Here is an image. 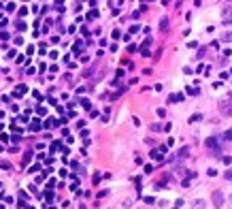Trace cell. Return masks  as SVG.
Returning a JSON list of instances; mask_svg holds the SVG:
<instances>
[{
	"instance_id": "1",
	"label": "cell",
	"mask_w": 232,
	"mask_h": 209,
	"mask_svg": "<svg viewBox=\"0 0 232 209\" xmlns=\"http://www.w3.org/2000/svg\"><path fill=\"white\" fill-rule=\"evenodd\" d=\"M204 145L211 149L215 156H219V154H221V149H219V137H209L206 141H204Z\"/></svg>"
},
{
	"instance_id": "2",
	"label": "cell",
	"mask_w": 232,
	"mask_h": 209,
	"mask_svg": "<svg viewBox=\"0 0 232 209\" xmlns=\"http://www.w3.org/2000/svg\"><path fill=\"white\" fill-rule=\"evenodd\" d=\"M219 109H221V113L226 115V118H230V115H232V92L228 94V98H226V100H221V103H219Z\"/></svg>"
},
{
	"instance_id": "3",
	"label": "cell",
	"mask_w": 232,
	"mask_h": 209,
	"mask_svg": "<svg viewBox=\"0 0 232 209\" xmlns=\"http://www.w3.org/2000/svg\"><path fill=\"white\" fill-rule=\"evenodd\" d=\"M213 205H215V207H221V205H224V192H221V190H215V192H213Z\"/></svg>"
},
{
	"instance_id": "4",
	"label": "cell",
	"mask_w": 232,
	"mask_h": 209,
	"mask_svg": "<svg viewBox=\"0 0 232 209\" xmlns=\"http://www.w3.org/2000/svg\"><path fill=\"white\" fill-rule=\"evenodd\" d=\"M26 92H28V85H24V83L17 85V88H15V92H13V98H21V96L26 94Z\"/></svg>"
},
{
	"instance_id": "5",
	"label": "cell",
	"mask_w": 232,
	"mask_h": 209,
	"mask_svg": "<svg viewBox=\"0 0 232 209\" xmlns=\"http://www.w3.org/2000/svg\"><path fill=\"white\" fill-rule=\"evenodd\" d=\"M30 162H32V149H28V152L24 154V158H21V167L26 169V167L30 164Z\"/></svg>"
},
{
	"instance_id": "6",
	"label": "cell",
	"mask_w": 232,
	"mask_h": 209,
	"mask_svg": "<svg viewBox=\"0 0 232 209\" xmlns=\"http://www.w3.org/2000/svg\"><path fill=\"white\" fill-rule=\"evenodd\" d=\"M56 126H60V120H53V118L45 120V124H43V128H56Z\"/></svg>"
},
{
	"instance_id": "7",
	"label": "cell",
	"mask_w": 232,
	"mask_h": 209,
	"mask_svg": "<svg viewBox=\"0 0 232 209\" xmlns=\"http://www.w3.org/2000/svg\"><path fill=\"white\" fill-rule=\"evenodd\" d=\"M43 128V124H41V120H34V122H30V130L32 132H38Z\"/></svg>"
},
{
	"instance_id": "8",
	"label": "cell",
	"mask_w": 232,
	"mask_h": 209,
	"mask_svg": "<svg viewBox=\"0 0 232 209\" xmlns=\"http://www.w3.org/2000/svg\"><path fill=\"white\" fill-rule=\"evenodd\" d=\"M15 28H17L19 32H24V30L28 28V24H26V21H24V19H17V24H15Z\"/></svg>"
},
{
	"instance_id": "9",
	"label": "cell",
	"mask_w": 232,
	"mask_h": 209,
	"mask_svg": "<svg viewBox=\"0 0 232 209\" xmlns=\"http://www.w3.org/2000/svg\"><path fill=\"white\" fill-rule=\"evenodd\" d=\"M49 149H51V154H56V152H58V149H64V147H62V141H53V143H51V147H49Z\"/></svg>"
},
{
	"instance_id": "10",
	"label": "cell",
	"mask_w": 232,
	"mask_h": 209,
	"mask_svg": "<svg viewBox=\"0 0 232 209\" xmlns=\"http://www.w3.org/2000/svg\"><path fill=\"white\" fill-rule=\"evenodd\" d=\"M160 30H164V32L168 30V17H162L160 19Z\"/></svg>"
},
{
	"instance_id": "11",
	"label": "cell",
	"mask_w": 232,
	"mask_h": 209,
	"mask_svg": "<svg viewBox=\"0 0 232 209\" xmlns=\"http://www.w3.org/2000/svg\"><path fill=\"white\" fill-rule=\"evenodd\" d=\"M185 92H188V94H192V96L200 94V90H198V88H194V85H188V88H185Z\"/></svg>"
},
{
	"instance_id": "12",
	"label": "cell",
	"mask_w": 232,
	"mask_h": 209,
	"mask_svg": "<svg viewBox=\"0 0 232 209\" xmlns=\"http://www.w3.org/2000/svg\"><path fill=\"white\" fill-rule=\"evenodd\" d=\"M179 100H183V94H170L168 96V103H179Z\"/></svg>"
},
{
	"instance_id": "13",
	"label": "cell",
	"mask_w": 232,
	"mask_h": 209,
	"mask_svg": "<svg viewBox=\"0 0 232 209\" xmlns=\"http://www.w3.org/2000/svg\"><path fill=\"white\" fill-rule=\"evenodd\" d=\"M43 196H45V201H47V203L53 201V192H51V190H45V194H41V198H43Z\"/></svg>"
},
{
	"instance_id": "14",
	"label": "cell",
	"mask_w": 232,
	"mask_h": 209,
	"mask_svg": "<svg viewBox=\"0 0 232 209\" xmlns=\"http://www.w3.org/2000/svg\"><path fill=\"white\" fill-rule=\"evenodd\" d=\"M188 154H190V147H181V149H179V154H177L175 158H185Z\"/></svg>"
},
{
	"instance_id": "15",
	"label": "cell",
	"mask_w": 232,
	"mask_h": 209,
	"mask_svg": "<svg viewBox=\"0 0 232 209\" xmlns=\"http://www.w3.org/2000/svg\"><path fill=\"white\" fill-rule=\"evenodd\" d=\"M151 43H153V38H151V36H147V38H145V43L141 45V47H143V49H149V45H151Z\"/></svg>"
},
{
	"instance_id": "16",
	"label": "cell",
	"mask_w": 232,
	"mask_h": 209,
	"mask_svg": "<svg viewBox=\"0 0 232 209\" xmlns=\"http://www.w3.org/2000/svg\"><path fill=\"white\" fill-rule=\"evenodd\" d=\"M221 139H224V141H232V130H226V132L221 134Z\"/></svg>"
},
{
	"instance_id": "17",
	"label": "cell",
	"mask_w": 232,
	"mask_h": 209,
	"mask_svg": "<svg viewBox=\"0 0 232 209\" xmlns=\"http://www.w3.org/2000/svg\"><path fill=\"white\" fill-rule=\"evenodd\" d=\"M221 41H224V43H232V32H226V34L221 36Z\"/></svg>"
},
{
	"instance_id": "18",
	"label": "cell",
	"mask_w": 232,
	"mask_h": 209,
	"mask_svg": "<svg viewBox=\"0 0 232 209\" xmlns=\"http://www.w3.org/2000/svg\"><path fill=\"white\" fill-rule=\"evenodd\" d=\"M198 120H202V115H200V113H194L192 118H190V124H194V122H198Z\"/></svg>"
},
{
	"instance_id": "19",
	"label": "cell",
	"mask_w": 232,
	"mask_h": 209,
	"mask_svg": "<svg viewBox=\"0 0 232 209\" xmlns=\"http://www.w3.org/2000/svg\"><path fill=\"white\" fill-rule=\"evenodd\" d=\"M81 107H83V109H92V103H89L87 98H83V100H81Z\"/></svg>"
},
{
	"instance_id": "20",
	"label": "cell",
	"mask_w": 232,
	"mask_h": 209,
	"mask_svg": "<svg viewBox=\"0 0 232 209\" xmlns=\"http://www.w3.org/2000/svg\"><path fill=\"white\" fill-rule=\"evenodd\" d=\"M192 207H194V209H202V207H204V201H194Z\"/></svg>"
},
{
	"instance_id": "21",
	"label": "cell",
	"mask_w": 232,
	"mask_h": 209,
	"mask_svg": "<svg viewBox=\"0 0 232 209\" xmlns=\"http://www.w3.org/2000/svg\"><path fill=\"white\" fill-rule=\"evenodd\" d=\"M53 9H56V11H58V13H64V11H66V7H64V5H60V2H58V5H56V7H53Z\"/></svg>"
},
{
	"instance_id": "22",
	"label": "cell",
	"mask_w": 232,
	"mask_h": 209,
	"mask_svg": "<svg viewBox=\"0 0 232 209\" xmlns=\"http://www.w3.org/2000/svg\"><path fill=\"white\" fill-rule=\"evenodd\" d=\"M0 41H9V32H5V30H0Z\"/></svg>"
},
{
	"instance_id": "23",
	"label": "cell",
	"mask_w": 232,
	"mask_h": 209,
	"mask_svg": "<svg viewBox=\"0 0 232 209\" xmlns=\"http://www.w3.org/2000/svg\"><path fill=\"white\" fill-rule=\"evenodd\" d=\"M158 115H160V118H166V109L160 107V109H158Z\"/></svg>"
},
{
	"instance_id": "24",
	"label": "cell",
	"mask_w": 232,
	"mask_h": 209,
	"mask_svg": "<svg viewBox=\"0 0 232 209\" xmlns=\"http://www.w3.org/2000/svg\"><path fill=\"white\" fill-rule=\"evenodd\" d=\"M162 130H164V132H170V130H173V124H164V126H162Z\"/></svg>"
},
{
	"instance_id": "25",
	"label": "cell",
	"mask_w": 232,
	"mask_h": 209,
	"mask_svg": "<svg viewBox=\"0 0 232 209\" xmlns=\"http://www.w3.org/2000/svg\"><path fill=\"white\" fill-rule=\"evenodd\" d=\"M151 130H153V132H160L162 126H160V124H151Z\"/></svg>"
},
{
	"instance_id": "26",
	"label": "cell",
	"mask_w": 232,
	"mask_h": 209,
	"mask_svg": "<svg viewBox=\"0 0 232 209\" xmlns=\"http://www.w3.org/2000/svg\"><path fill=\"white\" fill-rule=\"evenodd\" d=\"M94 17H98V11H92V13H87V19H94Z\"/></svg>"
},
{
	"instance_id": "27",
	"label": "cell",
	"mask_w": 232,
	"mask_h": 209,
	"mask_svg": "<svg viewBox=\"0 0 232 209\" xmlns=\"http://www.w3.org/2000/svg\"><path fill=\"white\" fill-rule=\"evenodd\" d=\"M206 175H209V177H215V175H217V171H215V169H209V171H206Z\"/></svg>"
},
{
	"instance_id": "28",
	"label": "cell",
	"mask_w": 232,
	"mask_h": 209,
	"mask_svg": "<svg viewBox=\"0 0 232 209\" xmlns=\"http://www.w3.org/2000/svg\"><path fill=\"white\" fill-rule=\"evenodd\" d=\"M221 160H224V164H230V162H232V156H224Z\"/></svg>"
},
{
	"instance_id": "29",
	"label": "cell",
	"mask_w": 232,
	"mask_h": 209,
	"mask_svg": "<svg viewBox=\"0 0 232 209\" xmlns=\"http://www.w3.org/2000/svg\"><path fill=\"white\" fill-rule=\"evenodd\" d=\"M36 113H38V115H45V113H47V109H45V107H38Z\"/></svg>"
},
{
	"instance_id": "30",
	"label": "cell",
	"mask_w": 232,
	"mask_h": 209,
	"mask_svg": "<svg viewBox=\"0 0 232 209\" xmlns=\"http://www.w3.org/2000/svg\"><path fill=\"white\" fill-rule=\"evenodd\" d=\"M89 118H98V111L96 109H89Z\"/></svg>"
},
{
	"instance_id": "31",
	"label": "cell",
	"mask_w": 232,
	"mask_h": 209,
	"mask_svg": "<svg viewBox=\"0 0 232 209\" xmlns=\"http://www.w3.org/2000/svg\"><path fill=\"white\" fill-rule=\"evenodd\" d=\"M94 183H100V173H94V179H92Z\"/></svg>"
},
{
	"instance_id": "32",
	"label": "cell",
	"mask_w": 232,
	"mask_h": 209,
	"mask_svg": "<svg viewBox=\"0 0 232 209\" xmlns=\"http://www.w3.org/2000/svg\"><path fill=\"white\" fill-rule=\"evenodd\" d=\"M104 196H109V190H102V192H98V198H104Z\"/></svg>"
},
{
	"instance_id": "33",
	"label": "cell",
	"mask_w": 232,
	"mask_h": 209,
	"mask_svg": "<svg viewBox=\"0 0 232 209\" xmlns=\"http://www.w3.org/2000/svg\"><path fill=\"white\" fill-rule=\"evenodd\" d=\"M224 177H226L228 181H232V171H226V173H224Z\"/></svg>"
},
{
	"instance_id": "34",
	"label": "cell",
	"mask_w": 232,
	"mask_h": 209,
	"mask_svg": "<svg viewBox=\"0 0 232 209\" xmlns=\"http://www.w3.org/2000/svg\"><path fill=\"white\" fill-rule=\"evenodd\" d=\"M26 13H28V9H26V7H21V9H19V17H24Z\"/></svg>"
},
{
	"instance_id": "35",
	"label": "cell",
	"mask_w": 232,
	"mask_h": 209,
	"mask_svg": "<svg viewBox=\"0 0 232 209\" xmlns=\"http://www.w3.org/2000/svg\"><path fill=\"white\" fill-rule=\"evenodd\" d=\"M138 30H141V26H132V28H130V34H134V32H138Z\"/></svg>"
},
{
	"instance_id": "36",
	"label": "cell",
	"mask_w": 232,
	"mask_h": 209,
	"mask_svg": "<svg viewBox=\"0 0 232 209\" xmlns=\"http://www.w3.org/2000/svg\"><path fill=\"white\" fill-rule=\"evenodd\" d=\"M7 11H15V2H9V5H7Z\"/></svg>"
},
{
	"instance_id": "37",
	"label": "cell",
	"mask_w": 232,
	"mask_h": 209,
	"mask_svg": "<svg viewBox=\"0 0 232 209\" xmlns=\"http://www.w3.org/2000/svg\"><path fill=\"white\" fill-rule=\"evenodd\" d=\"M30 171H32V173H36V171H41V164H34V167H30Z\"/></svg>"
},
{
	"instance_id": "38",
	"label": "cell",
	"mask_w": 232,
	"mask_h": 209,
	"mask_svg": "<svg viewBox=\"0 0 232 209\" xmlns=\"http://www.w3.org/2000/svg\"><path fill=\"white\" fill-rule=\"evenodd\" d=\"M0 188H2V183H0Z\"/></svg>"
}]
</instances>
